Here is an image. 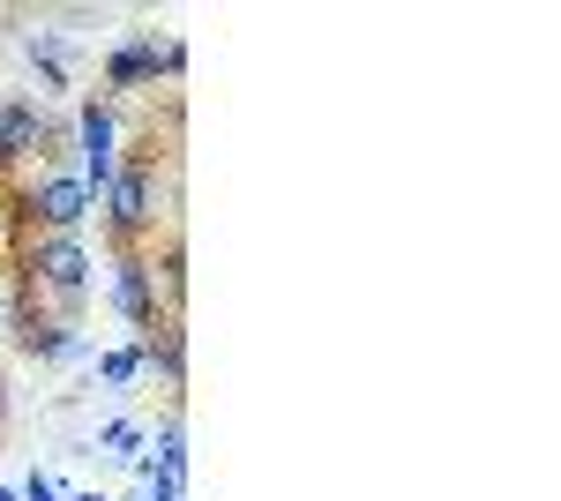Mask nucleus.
I'll return each mask as SVG.
<instances>
[{
    "label": "nucleus",
    "instance_id": "obj_1",
    "mask_svg": "<svg viewBox=\"0 0 561 501\" xmlns=\"http://www.w3.org/2000/svg\"><path fill=\"white\" fill-rule=\"evenodd\" d=\"M8 270H15V277H8L15 299H31L38 315L83 330V307H90V248H83V232H23Z\"/></svg>",
    "mask_w": 561,
    "mask_h": 501
},
{
    "label": "nucleus",
    "instance_id": "obj_2",
    "mask_svg": "<svg viewBox=\"0 0 561 501\" xmlns=\"http://www.w3.org/2000/svg\"><path fill=\"white\" fill-rule=\"evenodd\" d=\"M173 172V158L158 150V135H142L128 158H121V180L105 187V248L128 254V248H158V180Z\"/></svg>",
    "mask_w": 561,
    "mask_h": 501
},
{
    "label": "nucleus",
    "instance_id": "obj_3",
    "mask_svg": "<svg viewBox=\"0 0 561 501\" xmlns=\"http://www.w3.org/2000/svg\"><path fill=\"white\" fill-rule=\"evenodd\" d=\"M121 158H128V143H121V105H113V98H83V105H76V180L90 187V203H105V187L121 180Z\"/></svg>",
    "mask_w": 561,
    "mask_h": 501
},
{
    "label": "nucleus",
    "instance_id": "obj_4",
    "mask_svg": "<svg viewBox=\"0 0 561 501\" xmlns=\"http://www.w3.org/2000/svg\"><path fill=\"white\" fill-rule=\"evenodd\" d=\"M8 337H15V352L31 360V367H76L90 344L76 322H53V315H38L31 299H8Z\"/></svg>",
    "mask_w": 561,
    "mask_h": 501
},
{
    "label": "nucleus",
    "instance_id": "obj_5",
    "mask_svg": "<svg viewBox=\"0 0 561 501\" xmlns=\"http://www.w3.org/2000/svg\"><path fill=\"white\" fill-rule=\"evenodd\" d=\"M113 315L128 322L135 337L158 322V285H150V248H128L113 254Z\"/></svg>",
    "mask_w": 561,
    "mask_h": 501
},
{
    "label": "nucleus",
    "instance_id": "obj_6",
    "mask_svg": "<svg viewBox=\"0 0 561 501\" xmlns=\"http://www.w3.org/2000/svg\"><path fill=\"white\" fill-rule=\"evenodd\" d=\"M38 135H45V105L38 98H8V113H0V187L38 166Z\"/></svg>",
    "mask_w": 561,
    "mask_h": 501
},
{
    "label": "nucleus",
    "instance_id": "obj_7",
    "mask_svg": "<svg viewBox=\"0 0 561 501\" xmlns=\"http://www.w3.org/2000/svg\"><path fill=\"white\" fill-rule=\"evenodd\" d=\"M105 90L113 98H142V90H158V31H135L105 53Z\"/></svg>",
    "mask_w": 561,
    "mask_h": 501
},
{
    "label": "nucleus",
    "instance_id": "obj_8",
    "mask_svg": "<svg viewBox=\"0 0 561 501\" xmlns=\"http://www.w3.org/2000/svg\"><path fill=\"white\" fill-rule=\"evenodd\" d=\"M135 344H142V375H158L165 389H187V315H158Z\"/></svg>",
    "mask_w": 561,
    "mask_h": 501
},
{
    "label": "nucleus",
    "instance_id": "obj_9",
    "mask_svg": "<svg viewBox=\"0 0 561 501\" xmlns=\"http://www.w3.org/2000/svg\"><path fill=\"white\" fill-rule=\"evenodd\" d=\"M23 60L38 68L45 90H68V45L53 38V31H23Z\"/></svg>",
    "mask_w": 561,
    "mask_h": 501
},
{
    "label": "nucleus",
    "instance_id": "obj_10",
    "mask_svg": "<svg viewBox=\"0 0 561 501\" xmlns=\"http://www.w3.org/2000/svg\"><path fill=\"white\" fill-rule=\"evenodd\" d=\"M98 382H105V389H135V382H142V344H113V352H98Z\"/></svg>",
    "mask_w": 561,
    "mask_h": 501
},
{
    "label": "nucleus",
    "instance_id": "obj_11",
    "mask_svg": "<svg viewBox=\"0 0 561 501\" xmlns=\"http://www.w3.org/2000/svg\"><path fill=\"white\" fill-rule=\"evenodd\" d=\"M98 449L121 457V464H135L142 457V426H135V419H105V426H98Z\"/></svg>",
    "mask_w": 561,
    "mask_h": 501
},
{
    "label": "nucleus",
    "instance_id": "obj_12",
    "mask_svg": "<svg viewBox=\"0 0 561 501\" xmlns=\"http://www.w3.org/2000/svg\"><path fill=\"white\" fill-rule=\"evenodd\" d=\"M180 76H187V45L158 38V83H180Z\"/></svg>",
    "mask_w": 561,
    "mask_h": 501
},
{
    "label": "nucleus",
    "instance_id": "obj_13",
    "mask_svg": "<svg viewBox=\"0 0 561 501\" xmlns=\"http://www.w3.org/2000/svg\"><path fill=\"white\" fill-rule=\"evenodd\" d=\"M15 240H23V225H15V203H8V187H0V270L15 262Z\"/></svg>",
    "mask_w": 561,
    "mask_h": 501
},
{
    "label": "nucleus",
    "instance_id": "obj_14",
    "mask_svg": "<svg viewBox=\"0 0 561 501\" xmlns=\"http://www.w3.org/2000/svg\"><path fill=\"white\" fill-rule=\"evenodd\" d=\"M23 501H68V494H60V487H53L45 471H31V479H23Z\"/></svg>",
    "mask_w": 561,
    "mask_h": 501
},
{
    "label": "nucleus",
    "instance_id": "obj_15",
    "mask_svg": "<svg viewBox=\"0 0 561 501\" xmlns=\"http://www.w3.org/2000/svg\"><path fill=\"white\" fill-rule=\"evenodd\" d=\"M8 299H15V285H8V270H0V337H8Z\"/></svg>",
    "mask_w": 561,
    "mask_h": 501
},
{
    "label": "nucleus",
    "instance_id": "obj_16",
    "mask_svg": "<svg viewBox=\"0 0 561 501\" xmlns=\"http://www.w3.org/2000/svg\"><path fill=\"white\" fill-rule=\"evenodd\" d=\"M0 412H8V375H0Z\"/></svg>",
    "mask_w": 561,
    "mask_h": 501
},
{
    "label": "nucleus",
    "instance_id": "obj_17",
    "mask_svg": "<svg viewBox=\"0 0 561 501\" xmlns=\"http://www.w3.org/2000/svg\"><path fill=\"white\" fill-rule=\"evenodd\" d=\"M0 501H23V494H15V487H0Z\"/></svg>",
    "mask_w": 561,
    "mask_h": 501
},
{
    "label": "nucleus",
    "instance_id": "obj_18",
    "mask_svg": "<svg viewBox=\"0 0 561 501\" xmlns=\"http://www.w3.org/2000/svg\"><path fill=\"white\" fill-rule=\"evenodd\" d=\"M0 113H8V90H0Z\"/></svg>",
    "mask_w": 561,
    "mask_h": 501
}]
</instances>
